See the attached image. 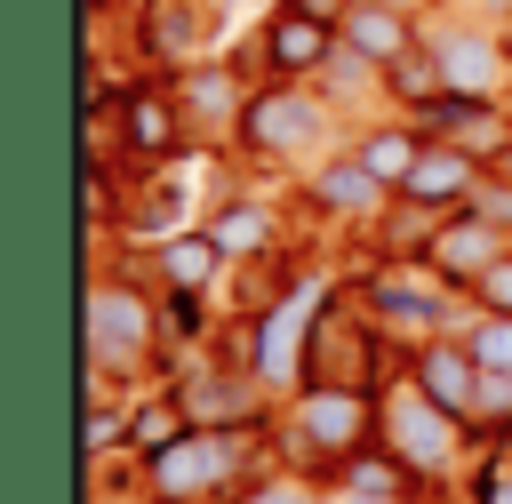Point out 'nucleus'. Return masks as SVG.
Instances as JSON below:
<instances>
[{
  "label": "nucleus",
  "instance_id": "2",
  "mask_svg": "<svg viewBox=\"0 0 512 504\" xmlns=\"http://www.w3.org/2000/svg\"><path fill=\"white\" fill-rule=\"evenodd\" d=\"M240 456H248V424H240V432H200V424H192L176 448H160V456L144 464V488H152L160 504H208V496L232 488Z\"/></svg>",
  "mask_w": 512,
  "mask_h": 504
},
{
  "label": "nucleus",
  "instance_id": "20",
  "mask_svg": "<svg viewBox=\"0 0 512 504\" xmlns=\"http://www.w3.org/2000/svg\"><path fill=\"white\" fill-rule=\"evenodd\" d=\"M176 104H184V120H240L248 112V96H240V72L232 64H192L184 72V88H176Z\"/></svg>",
  "mask_w": 512,
  "mask_h": 504
},
{
  "label": "nucleus",
  "instance_id": "1",
  "mask_svg": "<svg viewBox=\"0 0 512 504\" xmlns=\"http://www.w3.org/2000/svg\"><path fill=\"white\" fill-rule=\"evenodd\" d=\"M376 424H384V448H392L416 480H440V472L456 464V448H464V416H448L416 376H400V384L376 400Z\"/></svg>",
  "mask_w": 512,
  "mask_h": 504
},
{
  "label": "nucleus",
  "instance_id": "5",
  "mask_svg": "<svg viewBox=\"0 0 512 504\" xmlns=\"http://www.w3.org/2000/svg\"><path fill=\"white\" fill-rule=\"evenodd\" d=\"M320 312H328V288H320V280H296L288 296H272V304L256 312V376H264V392L304 376V352H312Z\"/></svg>",
  "mask_w": 512,
  "mask_h": 504
},
{
  "label": "nucleus",
  "instance_id": "16",
  "mask_svg": "<svg viewBox=\"0 0 512 504\" xmlns=\"http://www.w3.org/2000/svg\"><path fill=\"white\" fill-rule=\"evenodd\" d=\"M176 136H184V104H176L168 88H128V96H120V144H128L136 160H168Z\"/></svg>",
  "mask_w": 512,
  "mask_h": 504
},
{
  "label": "nucleus",
  "instance_id": "27",
  "mask_svg": "<svg viewBox=\"0 0 512 504\" xmlns=\"http://www.w3.org/2000/svg\"><path fill=\"white\" fill-rule=\"evenodd\" d=\"M464 344H472V360H480L488 376H512V320H504V312H480Z\"/></svg>",
  "mask_w": 512,
  "mask_h": 504
},
{
  "label": "nucleus",
  "instance_id": "28",
  "mask_svg": "<svg viewBox=\"0 0 512 504\" xmlns=\"http://www.w3.org/2000/svg\"><path fill=\"white\" fill-rule=\"evenodd\" d=\"M464 504H512V448H488V456H480Z\"/></svg>",
  "mask_w": 512,
  "mask_h": 504
},
{
  "label": "nucleus",
  "instance_id": "32",
  "mask_svg": "<svg viewBox=\"0 0 512 504\" xmlns=\"http://www.w3.org/2000/svg\"><path fill=\"white\" fill-rule=\"evenodd\" d=\"M168 328H176V336H200V296L168 288Z\"/></svg>",
  "mask_w": 512,
  "mask_h": 504
},
{
  "label": "nucleus",
  "instance_id": "35",
  "mask_svg": "<svg viewBox=\"0 0 512 504\" xmlns=\"http://www.w3.org/2000/svg\"><path fill=\"white\" fill-rule=\"evenodd\" d=\"M464 8H480V16H512V0H464Z\"/></svg>",
  "mask_w": 512,
  "mask_h": 504
},
{
  "label": "nucleus",
  "instance_id": "21",
  "mask_svg": "<svg viewBox=\"0 0 512 504\" xmlns=\"http://www.w3.org/2000/svg\"><path fill=\"white\" fill-rule=\"evenodd\" d=\"M352 160H360L384 192H400V184L416 176V160H424V136H416V128H368V136L352 144Z\"/></svg>",
  "mask_w": 512,
  "mask_h": 504
},
{
  "label": "nucleus",
  "instance_id": "34",
  "mask_svg": "<svg viewBox=\"0 0 512 504\" xmlns=\"http://www.w3.org/2000/svg\"><path fill=\"white\" fill-rule=\"evenodd\" d=\"M328 504H400V496H352V488H336Z\"/></svg>",
  "mask_w": 512,
  "mask_h": 504
},
{
  "label": "nucleus",
  "instance_id": "8",
  "mask_svg": "<svg viewBox=\"0 0 512 504\" xmlns=\"http://www.w3.org/2000/svg\"><path fill=\"white\" fill-rule=\"evenodd\" d=\"M512 256V232H496V224H480V216H448L440 232H432V248H424V264L448 280V288H480V272H496Z\"/></svg>",
  "mask_w": 512,
  "mask_h": 504
},
{
  "label": "nucleus",
  "instance_id": "18",
  "mask_svg": "<svg viewBox=\"0 0 512 504\" xmlns=\"http://www.w3.org/2000/svg\"><path fill=\"white\" fill-rule=\"evenodd\" d=\"M328 56H336V32H328V24L296 16V8H280V16L264 24V64H272V72L296 80V72H320Z\"/></svg>",
  "mask_w": 512,
  "mask_h": 504
},
{
  "label": "nucleus",
  "instance_id": "22",
  "mask_svg": "<svg viewBox=\"0 0 512 504\" xmlns=\"http://www.w3.org/2000/svg\"><path fill=\"white\" fill-rule=\"evenodd\" d=\"M312 200H320L328 216H368V208H384V184L344 152V160H328V168L312 176Z\"/></svg>",
  "mask_w": 512,
  "mask_h": 504
},
{
  "label": "nucleus",
  "instance_id": "14",
  "mask_svg": "<svg viewBox=\"0 0 512 504\" xmlns=\"http://www.w3.org/2000/svg\"><path fill=\"white\" fill-rule=\"evenodd\" d=\"M472 192H480V160H472V152H456V144H424L416 176L400 184V200H408V208H432V216L472 208Z\"/></svg>",
  "mask_w": 512,
  "mask_h": 504
},
{
  "label": "nucleus",
  "instance_id": "10",
  "mask_svg": "<svg viewBox=\"0 0 512 504\" xmlns=\"http://www.w3.org/2000/svg\"><path fill=\"white\" fill-rule=\"evenodd\" d=\"M432 56H440L448 96H496V80H504V64H512L488 24H448V32H432Z\"/></svg>",
  "mask_w": 512,
  "mask_h": 504
},
{
  "label": "nucleus",
  "instance_id": "4",
  "mask_svg": "<svg viewBox=\"0 0 512 504\" xmlns=\"http://www.w3.org/2000/svg\"><path fill=\"white\" fill-rule=\"evenodd\" d=\"M368 432H376V400L368 392H344V384H304L296 424H288L296 456H312V464H352L368 448Z\"/></svg>",
  "mask_w": 512,
  "mask_h": 504
},
{
  "label": "nucleus",
  "instance_id": "26",
  "mask_svg": "<svg viewBox=\"0 0 512 504\" xmlns=\"http://www.w3.org/2000/svg\"><path fill=\"white\" fill-rule=\"evenodd\" d=\"M408 480H416V472H408L392 448H360V456L344 464V488H352V496H400Z\"/></svg>",
  "mask_w": 512,
  "mask_h": 504
},
{
  "label": "nucleus",
  "instance_id": "15",
  "mask_svg": "<svg viewBox=\"0 0 512 504\" xmlns=\"http://www.w3.org/2000/svg\"><path fill=\"white\" fill-rule=\"evenodd\" d=\"M256 392H264V376H184L176 384V408L200 432H240L256 416Z\"/></svg>",
  "mask_w": 512,
  "mask_h": 504
},
{
  "label": "nucleus",
  "instance_id": "23",
  "mask_svg": "<svg viewBox=\"0 0 512 504\" xmlns=\"http://www.w3.org/2000/svg\"><path fill=\"white\" fill-rule=\"evenodd\" d=\"M192 432V416L176 408V392H160V400H128V456H160V448H176Z\"/></svg>",
  "mask_w": 512,
  "mask_h": 504
},
{
  "label": "nucleus",
  "instance_id": "33",
  "mask_svg": "<svg viewBox=\"0 0 512 504\" xmlns=\"http://www.w3.org/2000/svg\"><path fill=\"white\" fill-rule=\"evenodd\" d=\"M296 16H312V24H328V32H344V16H352V0H288Z\"/></svg>",
  "mask_w": 512,
  "mask_h": 504
},
{
  "label": "nucleus",
  "instance_id": "12",
  "mask_svg": "<svg viewBox=\"0 0 512 504\" xmlns=\"http://www.w3.org/2000/svg\"><path fill=\"white\" fill-rule=\"evenodd\" d=\"M416 120L432 128V144H456V152H472V160H480V152L504 160V144H512V120H504L488 96H440V104H424Z\"/></svg>",
  "mask_w": 512,
  "mask_h": 504
},
{
  "label": "nucleus",
  "instance_id": "30",
  "mask_svg": "<svg viewBox=\"0 0 512 504\" xmlns=\"http://www.w3.org/2000/svg\"><path fill=\"white\" fill-rule=\"evenodd\" d=\"M240 504H320V488H312V480H296V472H272V480H256Z\"/></svg>",
  "mask_w": 512,
  "mask_h": 504
},
{
  "label": "nucleus",
  "instance_id": "29",
  "mask_svg": "<svg viewBox=\"0 0 512 504\" xmlns=\"http://www.w3.org/2000/svg\"><path fill=\"white\" fill-rule=\"evenodd\" d=\"M464 216H480V224L512 232V184H504V176H480V192H472V208H464Z\"/></svg>",
  "mask_w": 512,
  "mask_h": 504
},
{
  "label": "nucleus",
  "instance_id": "38",
  "mask_svg": "<svg viewBox=\"0 0 512 504\" xmlns=\"http://www.w3.org/2000/svg\"><path fill=\"white\" fill-rule=\"evenodd\" d=\"M216 8H224V0H216Z\"/></svg>",
  "mask_w": 512,
  "mask_h": 504
},
{
  "label": "nucleus",
  "instance_id": "31",
  "mask_svg": "<svg viewBox=\"0 0 512 504\" xmlns=\"http://www.w3.org/2000/svg\"><path fill=\"white\" fill-rule=\"evenodd\" d=\"M472 296H480V312H504V320H512V256H504L496 272H480V288H472Z\"/></svg>",
  "mask_w": 512,
  "mask_h": 504
},
{
  "label": "nucleus",
  "instance_id": "24",
  "mask_svg": "<svg viewBox=\"0 0 512 504\" xmlns=\"http://www.w3.org/2000/svg\"><path fill=\"white\" fill-rule=\"evenodd\" d=\"M216 264H224V248H216L208 232H176V240H160V280L184 288V296H200V288L216 280Z\"/></svg>",
  "mask_w": 512,
  "mask_h": 504
},
{
  "label": "nucleus",
  "instance_id": "36",
  "mask_svg": "<svg viewBox=\"0 0 512 504\" xmlns=\"http://www.w3.org/2000/svg\"><path fill=\"white\" fill-rule=\"evenodd\" d=\"M384 8H400V16H416V8H432V0H384Z\"/></svg>",
  "mask_w": 512,
  "mask_h": 504
},
{
  "label": "nucleus",
  "instance_id": "37",
  "mask_svg": "<svg viewBox=\"0 0 512 504\" xmlns=\"http://www.w3.org/2000/svg\"><path fill=\"white\" fill-rule=\"evenodd\" d=\"M496 176H504V184H512V144H504V160H496Z\"/></svg>",
  "mask_w": 512,
  "mask_h": 504
},
{
  "label": "nucleus",
  "instance_id": "17",
  "mask_svg": "<svg viewBox=\"0 0 512 504\" xmlns=\"http://www.w3.org/2000/svg\"><path fill=\"white\" fill-rule=\"evenodd\" d=\"M184 208H192V168H160V176H144V192H128L120 224L144 232V240H176L184 232Z\"/></svg>",
  "mask_w": 512,
  "mask_h": 504
},
{
  "label": "nucleus",
  "instance_id": "25",
  "mask_svg": "<svg viewBox=\"0 0 512 504\" xmlns=\"http://www.w3.org/2000/svg\"><path fill=\"white\" fill-rule=\"evenodd\" d=\"M208 240L224 248V264H232V256H264V240H272V216H264L256 200H232V208L208 224Z\"/></svg>",
  "mask_w": 512,
  "mask_h": 504
},
{
  "label": "nucleus",
  "instance_id": "3",
  "mask_svg": "<svg viewBox=\"0 0 512 504\" xmlns=\"http://www.w3.org/2000/svg\"><path fill=\"white\" fill-rule=\"evenodd\" d=\"M80 336H88V368L104 376H128L152 360V304L128 288V280H88V312H80Z\"/></svg>",
  "mask_w": 512,
  "mask_h": 504
},
{
  "label": "nucleus",
  "instance_id": "19",
  "mask_svg": "<svg viewBox=\"0 0 512 504\" xmlns=\"http://www.w3.org/2000/svg\"><path fill=\"white\" fill-rule=\"evenodd\" d=\"M352 56H368V64H400L408 48H416V32H408V16L400 8H384V0H352V16H344V32H336Z\"/></svg>",
  "mask_w": 512,
  "mask_h": 504
},
{
  "label": "nucleus",
  "instance_id": "9",
  "mask_svg": "<svg viewBox=\"0 0 512 504\" xmlns=\"http://www.w3.org/2000/svg\"><path fill=\"white\" fill-rule=\"evenodd\" d=\"M408 376H416L448 416H472V408L488 400V368L472 360V344H464V336H432V344H416Z\"/></svg>",
  "mask_w": 512,
  "mask_h": 504
},
{
  "label": "nucleus",
  "instance_id": "13",
  "mask_svg": "<svg viewBox=\"0 0 512 504\" xmlns=\"http://www.w3.org/2000/svg\"><path fill=\"white\" fill-rule=\"evenodd\" d=\"M208 32H216V0H152L144 8V56L152 64H184L192 72Z\"/></svg>",
  "mask_w": 512,
  "mask_h": 504
},
{
  "label": "nucleus",
  "instance_id": "6",
  "mask_svg": "<svg viewBox=\"0 0 512 504\" xmlns=\"http://www.w3.org/2000/svg\"><path fill=\"white\" fill-rule=\"evenodd\" d=\"M320 128H328V96H312V88H264L240 112V144L264 160H304L320 144Z\"/></svg>",
  "mask_w": 512,
  "mask_h": 504
},
{
  "label": "nucleus",
  "instance_id": "11",
  "mask_svg": "<svg viewBox=\"0 0 512 504\" xmlns=\"http://www.w3.org/2000/svg\"><path fill=\"white\" fill-rule=\"evenodd\" d=\"M368 312H320L312 328V352H304V384H344V392H368Z\"/></svg>",
  "mask_w": 512,
  "mask_h": 504
},
{
  "label": "nucleus",
  "instance_id": "7",
  "mask_svg": "<svg viewBox=\"0 0 512 504\" xmlns=\"http://www.w3.org/2000/svg\"><path fill=\"white\" fill-rule=\"evenodd\" d=\"M368 320L376 328H408V336H448V280L424 264V272H408V264H384L376 280H368Z\"/></svg>",
  "mask_w": 512,
  "mask_h": 504
}]
</instances>
